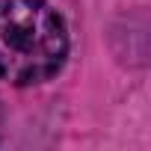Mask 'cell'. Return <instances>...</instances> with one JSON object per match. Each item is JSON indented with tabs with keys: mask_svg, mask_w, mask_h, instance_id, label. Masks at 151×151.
Returning <instances> with one entry per match:
<instances>
[{
	"mask_svg": "<svg viewBox=\"0 0 151 151\" xmlns=\"http://www.w3.org/2000/svg\"><path fill=\"white\" fill-rule=\"evenodd\" d=\"M68 33L62 15L45 0H0V80L42 83L62 68Z\"/></svg>",
	"mask_w": 151,
	"mask_h": 151,
	"instance_id": "6da1fadb",
	"label": "cell"
}]
</instances>
